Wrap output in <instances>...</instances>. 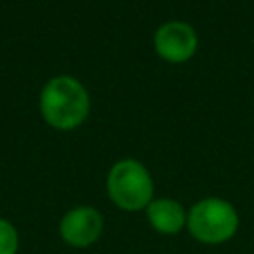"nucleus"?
<instances>
[{
  "label": "nucleus",
  "instance_id": "obj_1",
  "mask_svg": "<svg viewBox=\"0 0 254 254\" xmlns=\"http://www.w3.org/2000/svg\"><path fill=\"white\" fill-rule=\"evenodd\" d=\"M40 111L48 125L60 131L79 127L89 113V93L71 75L52 77L40 95Z\"/></svg>",
  "mask_w": 254,
  "mask_h": 254
},
{
  "label": "nucleus",
  "instance_id": "obj_2",
  "mask_svg": "<svg viewBox=\"0 0 254 254\" xmlns=\"http://www.w3.org/2000/svg\"><path fill=\"white\" fill-rule=\"evenodd\" d=\"M240 214L220 196H204L187 208V232L204 246H220L236 236Z\"/></svg>",
  "mask_w": 254,
  "mask_h": 254
},
{
  "label": "nucleus",
  "instance_id": "obj_3",
  "mask_svg": "<svg viewBox=\"0 0 254 254\" xmlns=\"http://www.w3.org/2000/svg\"><path fill=\"white\" fill-rule=\"evenodd\" d=\"M109 200L125 212H141L155 198V183L149 169L137 159H119L105 177Z\"/></svg>",
  "mask_w": 254,
  "mask_h": 254
},
{
  "label": "nucleus",
  "instance_id": "obj_4",
  "mask_svg": "<svg viewBox=\"0 0 254 254\" xmlns=\"http://www.w3.org/2000/svg\"><path fill=\"white\" fill-rule=\"evenodd\" d=\"M105 220L103 214L89 204H79L64 212L58 224L60 238L75 250L91 248L103 234Z\"/></svg>",
  "mask_w": 254,
  "mask_h": 254
},
{
  "label": "nucleus",
  "instance_id": "obj_5",
  "mask_svg": "<svg viewBox=\"0 0 254 254\" xmlns=\"http://www.w3.org/2000/svg\"><path fill=\"white\" fill-rule=\"evenodd\" d=\"M153 48L161 60L169 64H185L194 56L198 48V38L190 24L171 20L155 30Z\"/></svg>",
  "mask_w": 254,
  "mask_h": 254
},
{
  "label": "nucleus",
  "instance_id": "obj_6",
  "mask_svg": "<svg viewBox=\"0 0 254 254\" xmlns=\"http://www.w3.org/2000/svg\"><path fill=\"white\" fill-rule=\"evenodd\" d=\"M149 226L163 236H177L187 230V208L171 196H155L145 208Z\"/></svg>",
  "mask_w": 254,
  "mask_h": 254
},
{
  "label": "nucleus",
  "instance_id": "obj_7",
  "mask_svg": "<svg viewBox=\"0 0 254 254\" xmlns=\"http://www.w3.org/2000/svg\"><path fill=\"white\" fill-rule=\"evenodd\" d=\"M20 250V234L18 228L0 216V254H18Z\"/></svg>",
  "mask_w": 254,
  "mask_h": 254
}]
</instances>
